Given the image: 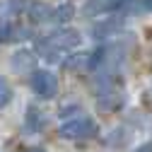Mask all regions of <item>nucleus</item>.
Segmentation results:
<instances>
[{
    "instance_id": "nucleus-1",
    "label": "nucleus",
    "mask_w": 152,
    "mask_h": 152,
    "mask_svg": "<svg viewBox=\"0 0 152 152\" xmlns=\"http://www.w3.org/2000/svg\"><path fill=\"white\" fill-rule=\"evenodd\" d=\"M99 133V126L97 121H94L92 116H85V113H80V116H72L68 121L61 123V130L58 135L63 140H89Z\"/></svg>"
},
{
    "instance_id": "nucleus-2",
    "label": "nucleus",
    "mask_w": 152,
    "mask_h": 152,
    "mask_svg": "<svg viewBox=\"0 0 152 152\" xmlns=\"http://www.w3.org/2000/svg\"><path fill=\"white\" fill-rule=\"evenodd\" d=\"M31 92L39 99H53L58 94V77L48 68H36L31 75Z\"/></svg>"
},
{
    "instance_id": "nucleus-3",
    "label": "nucleus",
    "mask_w": 152,
    "mask_h": 152,
    "mask_svg": "<svg viewBox=\"0 0 152 152\" xmlns=\"http://www.w3.org/2000/svg\"><path fill=\"white\" fill-rule=\"evenodd\" d=\"M82 44V36L77 29H70V27H63L61 29H56L46 36V41L44 46H51V48H58V51H72V48H77Z\"/></svg>"
},
{
    "instance_id": "nucleus-4",
    "label": "nucleus",
    "mask_w": 152,
    "mask_h": 152,
    "mask_svg": "<svg viewBox=\"0 0 152 152\" xmlns=\"http://www.w3.org/2000/svg\"><path fill=\"white\" fill-rule=\"evenodd\" d=\"M36 53L31 51V48H17L15 53H12V58H10V68H12V72H34L36 70Z\"/></svg>"
},
{
    "instance_id": "nucleus-5",
    "label": "nucleus",
    "mask_w": 152,
    "mask_h": 152,
    "mask_svg": "<svg viewBox=\"0 0 152 152\" xmlns=\"http://www.w3.org/2000/svg\"><path fill=\"white\" fill-rule=\"evenodd\" d=\"M123 29V15L118 12H113L109 17H104L102 22H97L92 27V36L94 39H104V36H113V34H118Z\"/></svg>"
},
{
    "instance_id": "nucleus-6",
    "label": "nucleus",
    "mask_w": 152,
    "mask_h": 152,
    "mask_svg": "<svg viewBox=\"0 0 152 152\" xmlns=\"http://www.w3.org/2000/svg\"><path fill=\"white\" fill-rule=\"evenodd\" d=\"M39 128H41V111L29 106L27 116H24V133L27 135H34V133H39Z\"/></svg>"
},
{
    "instance_id": "nucleus-7",
    "label": "nucleus",
    "mask_w": 152,
    "mask_h": 152,
    "mask_svg": "<svg viewBox=\"0 0 152 152\" xmlns=\"http://www.w3.org/2000/svg\"><path fill=\"white\" fill-rule=\"evenodd\" d=\"M51 12H53V10H51L46 3H34L31 10H29L31 22H46V20H51Z\"/></svg>"
},
{
    "instance_id": "nucleus-8",
    "label": "nucleus",
    "mask_w": 152,
    "mask_h": 152,
    "mask_svg": "<svg viewBox=\"0 0 152 152\" xmlns=\"http://www.w3.org/2000/svg\"><path fill=\"white\" fill-rule=\"evenodd\" d=\"M72 15H75V10H72V5H61V7H56L53 12H51V20L53 22H58V24H65V22H70L72 20Z\"/></svg>"
},
{
    "instance_id": "nucleus-9",
    "label": "nucleus",
    "mask_w": 152,
    "mask_h": 152,
    "mask_svg": "<svg viewBox=\"0 0 152 152\" xmlns=\"http://www.w3.org/2000/svg\"><path fill=\"white\" fill-rule=\"evenodd\" d=\"M12 97H15V92H12L10 82H7V77L0 75V109H5V106L12 102Z\"/></svg>"
},
{
    "instance_id": "nucleus-10",
    "label": "nucleus",
    "mask_w": 152,
    "mask_h": 152,
    "mask_svg": "<svg viewBox=\"0 0 152 152\" xmlns=\"http://www.w3.org/2000/svg\"><path fill=\"white\" fill-rule=\"evenodd\" d=\"M133 152H152V140H147V142H142V145H138Z\"/></svg>"
},
{
    "instance_id": "nucleus-11",
    "label": "nucleus",
    "mask_w": 152,
    "mask_h": 152,
    "mask_svg": "<svg viewBox=\"0 0 152 152\" xmlns=\"http://www.w3.org/2000/svg\"><path fill=\"white\" fill-rule=\"evenodd\" d=\"M29 152H46L44 147H34V150H29Z\"/></svg>"
}]
</instances>
